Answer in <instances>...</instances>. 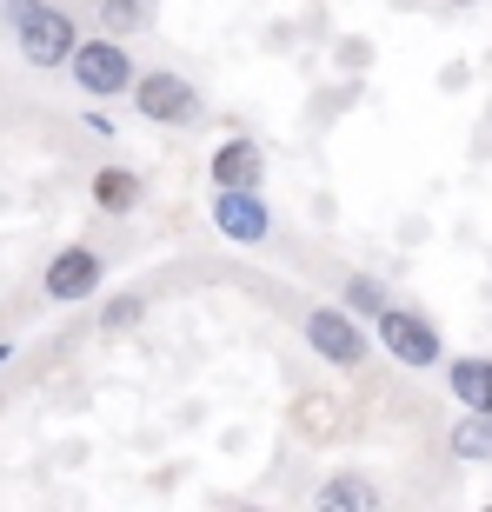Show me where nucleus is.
<instances>
[{
  "instance_id": "nucleus-16",
  "label": "nucleus",
  "mask_w": 492,
  "mask_h": 512,
  "mask_svg": "<svg viewBox=\"0 0 492 512\" xmlns=\"http://www.w3.org/2000/svg\"><path fill=\"white\" fill-rule=\"evenodd\" d=\"M453 7H473V0H453Z\"/></svg>"
},
{
  "instance_id": "nucleus-12",
  "label": "nucleus",
  "mask_w": 492,
  "mask_h": 512,
  "mask_svg": "<svg viewBox=\"0 0 492 512\" xmlns=\"http://www.w3.org/2000/svg\"><path fill=\"white\" fill-rule=\"evenodd\" d=\"M453 459H466V466H486L492 459V413H466L453 419Z\"/></svg>"
},
{
  "instance_id": "nucleus-14",
  "label": "nucleus",
  "mask_w": 492,
  "mask_h": 512,
  "mask_svg": "<svg viewBox=\"0 0 492 512\" xmlns=\"http://www.w3.org/2000/svg\"><path fill=\"white\" fill-rule=\"evenodd\" d=\"M147 320V293H114V300L100 306V326L107 333H127V326H140Z\"/></svg>"
},
{
  "instance_id": "nucleus-8",
  "label": "nucleus",
  "mask_w": 492,
  "mask_h": 512,
  "mask_svg": "<svg viewBox=\"0 0 492 512\" xmlns=\"http://www.w3.org/2000/svg\"><path fill=\"white\" fill-rule=\"evenodd\" d=\"M207 173H213V187H260V180H266L260 140H246V133L220 140V147H213V160H207Z\"/></svg>"
},
{
  "instance_id": "nucleus-1",
  "label": "nucleus",
  "mask_w": 492,
  "mask_h": 512,
  "mask_svg": "<svg viewBox=\"0 0 492 512\" xmlns=\"http://www.w3.org/2000/svg\"><path fill=\"white\" fill-rule=\"evenodd\" d=\"M7 20H14V47L27 67H40V74H54V67H67L80 47V27L67 7H54V0H7Z\"/></svg>"
},
{
  "instance_id": "nucleus-4",
  "label": "nucleus",
  "mask_w": 492,
  "mask_h": 512,
  "mask_svg": "<svg viewBox=\"0 0 492 512\" xmlns=\"http://www.w3.org/2000/svg\"><path fill=\"white\" fill-rule=\"evenodd\" d=\"M300 333L333 373H360L366 353H373V340H366V326H360L353 306H313V313L300 320Z\"/></svg>"
},
{
  "instance_id": "nucleus-10",
  "label": "nucleus",
  "mask_w": 492,
  "mask_h": 512,
  "mask_svg": "<svg viewBox=\"0 0 492 512\" xmlns=\"http://www.w3.org/2000/svg\"><path fill=\"white\" fill-rule=\"evenodd\" d=\"M446 386H453L459 406L492 413V360H479V353H466V360H446Z\"/></svg>"
},
{
  "instance_id": "nucleus-6",
  "label": "nucleus",
  "mask_w": 492,
  "mask_h": 512,
  "mask_svg": "<svg viewBox=\"0 0 492 512\" xmlns=\"http://www.w3.org/2000/svg\"><path fill=\"white\" fill-rule=\"evenodd\" d=\"M100 286H107V260H100L94 247H60L54 260H47V273H40V293H47L54 306L94 300Z\"/></svg>"
},
{
  "instance_id": "nucleus-2",
  "label": "nucleus",
  "mask_w": 492,
  "mask_h": 512,
  "mask_svg": "<svg viewBox=\"0 0 492 512\" xmlns=\"http://www.w3.org/2000/svg\"><path fill=\"white\" fill-rule=\"evenodd\" d=\"M127 100L140 107V120H153V127H200V120H207L200 87H193L187 74H173V67H147V74L133 80Z\"/></svg>"
},
{
  "instance_id": "nucleus-7",
  "label": "nucleus",
  "mask_w": 492,
  "mask_h": 512,
  "mask_svg": "<svg viewBox=\"0 0 492 512\" xmlns=\"http://www.w3.org/2000/svg\"><path fill=\"white\" fill-rule=\"evenodd\" d=\"M213 227L240 240V247H266L273 240V213H266L260 187H213Z\"/></svg>"
},
{
  "instance_id": "nucleus-9",
  "label": "nucleus",
  "mask_w": 492,
  "mask_h": 512,
  "mask_svg": "<svg viewBox=\"0 0 492 512\" xmlns=\"http://www.w3.org/2000/svg\"><path fill=\"white\" fill-rule=\"evenodd\" d=\"M87 193H94L100 213H140V200H147V180L133 167H120V160H107V167L87 180Z\"/></svg>"
},
{
  "instance_id": "nucleus-13",
  "label": "nucleus",
  "mask_w": 492,
  "mask_h": 512,
  "mask_svg": "<svg viewBox=\"0 0 492 512\" xmlns=\"http://www.w3.org/2000/svg\"><path fill=\"white\" fill-rule=\"evenodd\" d=\"M153 27V0H100V34H140Z\"/></svg>"
},
{
  "instance_id": "nucleus-3",
  "label": "nucleus",
  "mask_w": 492,
  "mask_h": 512,
  "mask_svg": "<svg viewBox=\"0 0 492 512\" xmlns=\"http://www.w3.org/2000/svg\"><path fill=\"white\" fill-rule=\"evenodd\" d=\"M67 74H74L80 94L114 100V94H133L140 67H133V54H127V40H120V34H94V40H80V47H74Z\"/></svg>"
},
{
  "instance_id": "nucleus-15",
  "label": "nucleus",
  "mask_w": 492,
  "mask_h": 512,
  "mask_svg": "<svg viewBox=\"0 0 492 512\" xmlns=\"http://www.w3.org/2000/svg\"><path fill=\"white\" fill-rule=\"evenodd\" d=\"M346 306H353V313H360V320H379V313H386V286L379 280H366V273H353V280H346Z\"/></svg>"
},
{
  "instance_id": "nucleus-5",
  "label": "nucleus",
  "mask_w": 492,
  "mask_h": 512,
  "mask_svg": "<svg viewBox=\"0 0 492 512\" xmlns=\"http://www.w3.org/2000/svg\"><path fill=\"white\" fill-rule=\"evenodd\" d=\"M379 346H386L399 366H413V373L446 366V340H439V326L426 320V313H413V306H386V313H379Z\"/></svg>"
},
{
  "instance_id": "nucleus-11",
  "label": "nucleus",
  "mask_w": 492,
  "mask_h": 512,
  "mask_svg": "<svg viewBox=\"0 0 492 512\" xmlns=\"http://www.w3.org/2000/svg\"><path fill=\"white\" fill-rule=\"evenodd\" d=\"M313 506H326V512H379V486L340 473V479H326L320 493H313Z\"/></svg>"
}]
</instances>
